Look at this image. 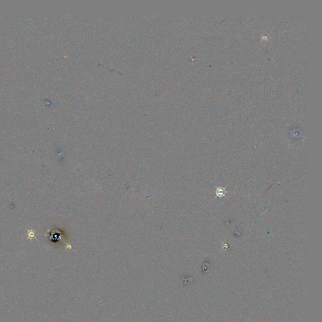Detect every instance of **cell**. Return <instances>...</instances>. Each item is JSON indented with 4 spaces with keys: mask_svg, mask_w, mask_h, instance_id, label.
Returning <instances> with one entry per match:
<instances>
[{
    "mask_svg": "<svg viewBox=\"0 0 322 322\" xmlns=\"http://www.w3.org/2000/svg\"><path fill=\"white\" fill-rule=\"evenodd\" d=\"M216 195L217 196H225V188H218L217 189V192H216Z\"/></svg>",
    "mask_w": 322,
    "mask_h": 322,
    "instance_id": "cell-1",
    "label": "cell"
}]
</instances>
